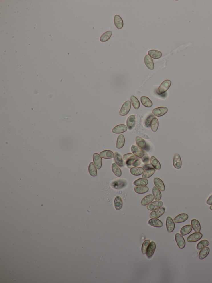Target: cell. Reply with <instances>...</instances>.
Masks as SVG:
<instances>
[{"label": "cell", "instance_id": "277c9868", "mask_svg": "<svg viewBox=\"0 0 212 283\" xmlns=\"http://www.w3.org/2000/svg\"><path fill=\"white\" fill-rule=\"evenodd\" d=\"M131 102L130 101H127L123 104L122 107H121V110L119 112V114L121 116H125L126 115L131 109Z\"/></svg>", "mask_w": 212, "mask_h": 283}, {"label": "cell", "instance_id": "f907efd6", "mask_svg": "<svg viewBox=\"0 0 212 283\" xmlns=\"http://www.w3.org/2000/svg\"><path fill=\"white\" fill-rule=\"evenodd\" d=\"M210 210H212V205L210 207Z\"/></svg>", "mask_w": 212, "mask_h": 283}, {"label": "cell", "instance_id": "9a60e30c", "mask_svg": "<svg viewBox=\"0 0 212 283\" xmlns=\"http://www.w3.org/2000/svg\"><path fill=\"white\" fill-rule=\"evenodd\" d=\"M127 127L126 125L121 124L115 127L112 129V132L115 134H121L126 132Z\"/></svg>", "mask_w": 212, "mask_h": 283}, {"label": "cell", "instance_id": "cb8c5ba5", "mask_svg": "<svg viewBox=\"0 0 212 283\" xmlns=\"http://www.w3.org/2000/svg\"><path fill=\"white\" fill-rule=\"evenodd\" d=\"M100 155L103 158L109 159L114 158V154L112 151L106 150L101 152Z\"/></svg>", "mask_w": 212, "mask_h": 283}, {"label": "cell", "instance_id": "ac0fdd59", "mask_svg": "<svg viewBox=\"0 0 212 283\" xmlns=\"http://www.w3.org/2000/svg\"><path fill=\"white\" fill-rule=\"evenodd\" d=\"M144 63L146 66L150 70H153L154 69L155 66H154V62L152 58L149 55H146L145 56L144 58Z\"/></svg>", "mask_w": 212, "mask_h": 283}, {"label": "cell", "instance_id": "52a82bcc", "mask_svg": "<svg viewBox=\"0 0 212 283\" xmlns=\"http://www.w3.org/2000/svg\"><path fill=\"white\" fill-rule=\"evenodd\" d=\"M175 238L179 248L180 249L184 248L186 245V242L182 235L179 233H176L175 236Z\"/></svg>", "mask_w": 212, "mask_h": 283}, {"label": "cell", "instance_id": "bcb514c9", "mask_svg": "<svg viewBox=\"0 0 212 283\" xmlns=\"http://www.w3.org/2000/svg\"><path fill=\"white\" fill-rule=\"evenodd\" d=\"M150 243V241L149 240H145L142 244V248H141V251L142 253L144 254L146 253V250L148 247L149 244Z\"/></svg>", "mask_w": 212, "mask_h": 283}, {"label": "cell", "instance_id": "8992f818", "mask_svg": "<svg viewBox=\"0 0 212 283\" xmlns=\"http://www.w3.org/2000/svg\"><path fill=\"white\" fill-rule=\"evenodd\" d=\"M168 108L165 107H160L155 108L153 110V113L157 117H161L165 115L168 112Z\"/></svg>", "mask_w": 212, "mask_h": 283}, {"label": "cell", "instance_id": "60d3db41", "mask_svg": "<svg viewBox=\"0 0 212 283\" xmlns=\"http://www.w3.org/2000/svg\"><path fill=\"white\" fill-rule=\"evenodd\" d=\"M134 189L135 192L139 194H143L147 192L149 190V188L146 186H137L135 187Z\"/></svg>", "mask_w": 212, "mask_h": 283}, {"label": "cell", "instance_id": "f6af8a7d", "mask_svg": "<svg viewBox=\"0 0 212 283\" xmlns=\"http://www.w3.org/2000/svg\"><path fill=\"white\" fill-rule=\"evenodd\" d=\"M209 244H210V243L208 240H203L200 241L198 243L197 246H196V248L198 250H201V249L207 247Z\"/></svg>", "mask_w": 212, "mask_h": 283}, {"label": "cell", "instance_id": "f1b7e54d", "mask_svg": "<svg viewBox=\"0 0 212 283\" xmlns=\"http://www.w3.org/2000/svg\"><path fill=\"white\" fill-rule=\"evenodd\" d=\"M154 197L152 194L146 196L141 200V204L143 206H146L151 203L154 199Z\"/></svg>", "mask_w": 212, "mask_h": 283}, {"label": "cell", "instance_id": "8d00e7d4", "mask_svg": "<svg viewBox=\"0 0 212 283\" xmlns=\"http://www.w3.org/2000/svg\"><path fill=\"white\" fill-rule=\"evenodd\" d=\"M156 170L154 168H149L147 170H145L143 174L142 177L144 179H148L150 176H152L155 173Z\"/></svg>", "mask_w": 212, "mask_h": 283}, {"label": "cell", "instance_id": "83f0119b", "mask_svg": "<svg viewBox=\"0 0 212 283\" xmlns=\"http://www.w3.org/2000/svg\"><path fill=\"white\" fill-rule=\"evenodd\" d=\"M150 162L151 165L154 169L156 170H160L161 168V165L159 161L154 156H152L150 158Z\"/></svg>", "mask_w": 212, "mask_h": 283}, {"label": "cell", "instance_id": "681fc988", "mask_svg": "<svg viewBox=\"0 0 212 283\" xmlns=\"http://www.w3.org/2000/svg\"><path fill=\"white\" fill-rule=\"evenodd\" d=\"M206 204L208 205H212V194L210 196V197L208 198V200L206 201Z\"/></svg>", "mask_w": 212, "mask_h": 283}, {"label": "cell", "instance_id": "d6a6232c", "mask_svg": "<svg viewBox=\"0 0 212 283\" xmlns=\"http://www.w3.org/2000/svg\"><path fill=\"white\" fill-rule=\"evenodd\" d=\"M153 194L154 198L156 201H159L161 199V192L156 186H154L153 187Z\"/></svg>", "mask_w": 212, "mask_h": 283}, {"label": "cell", "instance_id": "e0dca14e", "mask_svg": "<svg viewBox=\"0 0 212 283\" xmlns=\"http://www.w3.org/2000/svg\"><path fill=\"white\" fill-rule=\"evenodd\" d=\"M188 218H189V216L188 214L185 213H183L177 216L174 218V223H181L186 221Z\"/></svg>", "mask_w": 212, "mask_h": 283}, {"label": "cell", "instance_id": "7402d4cb", "mask_svg": "<svg viewBox=\"0 0 212 283\" xmlns=\"http://www.w3.org/2000/svg\"><path fill=\"white\" fill-rule=\"evenodd\" d=\"M135 123L136 118L135 116L134 115L130 116L128 118L127 121H126V125H127L128 128L129 130H132L134 127Z\"/></svg>", "mask_w": 212, "mask_h": 283}, {"label": "cell", "instance_id": "9c48e42d", "mask_svg": "<svg viewBox=\"0 0 212 283\" xmlns=\"http://www.w3.org/2000/svg\"><path fill=\"white\" fill-rule=\"evenodd\" d=\"M93 159L94 163L95 164V166L98 170H100L101 168L102 163V157H101L100 154L97 153H95L93 154Z\"/></svg>", "mask_w": 212, "mask_h": 283}, {"label": "cell", "instance_id": "484cf974", "mask_svg": "<svg viewBox=\"0 0 212 283\" xmlns=\"http://www.w3.org/2000/svg\"><path fill=\"white\" fill-rule=\"evenodd\" d=\"M145 170L143 167H134L132 168L130 170V172L134 176H139L141 174H143Z\"/></svg>", "mask_w": 212, "mask_h": 283}, {"label": "cell", "instance_id": "836d02e7", "mask_svg": "<svg viewBox=\"0 0 212 283\" xmlns=\"http://www.w3.org/2000/svg\"><path fill=\"white\" fill-rule=\"evenodd\" d=\"M192 230V227L190 225H186L181 228L180 230L181 234L182 236H186L190 233Z\"/></svg>", "mask_w": 212, "mask_h": 283}, {"label": "cell", "instance_id": "d6986e66", "mask_svg": "<svg viewBox=\"0 0 212 283\" xmlns=\"http://www.w3.org/2000/svg\"><path fill=\"white\" fill-rule=\"evenodd\" d=\"M148 224L154 227L160 228L163 226V224L160 220L156 218H152L148 221Z\"/></svg>", "mask_w": 212, "mask_h": 283}, {"label": "cell", "instance_id": "4fadbf2b", "mask_svg": "<svg viewBox=\"0 0 212 283\" xmlns=\"http://www.w3.org/2000/svg\"><path fill=\"white\" fill-rule=\"evenodd\" d=\"M173 165L176 169H180L182 166V161L180 155L178 153L174 155L173 159Z\"/></svg>", "mask_w": 212, "mask_h": 283}, {"label": "cell", "instance_id": "7a4b0ae2", "mask_svg": "<svg viewBox=\"0 0 212 283\" xmlns=\"http://www.w3.org/2000/svg\"><path fill=\"white\" fill-rule=\"evenodd\" d=\"M128 185L127 180L124 179H116L112 181L111 186L113 189L121 190L125 188Z\"/></svg>", "mask_w": 212, "mask_h": 283}, {"label": "cell", "instance_id": "d4e9b609", "mask_svg": "<svg viewBox=\"0 0 212 283\" xmlns=\"http://www.w3.org/2000/svg\"><path fill=\"white\" fill-rule=\"evenodd\" d=\"M123 201L122 198L119 196H117L115 197L114 200V205L115 208L116 210H119L122 208Z\"/></svg>", "mask_w": 212, "mask_h": 283}, {"label": "cell", "instance_id": "3957f363", "mask_svg": "<svg viewBox=\"0 0 212 283\" xmlns=\"http://www.w3.org/2000/svg\"><path fill=\"white\" fill-rule=\"evenodd\" d=\"M171 82L169 80L164 81L159 87L157 93L159 95H162L165 93L171 85Z\"/></svg>", "mask_w": 212, "mask_h": 283}, {"label": "cell", "instance_id": "603a6c76", "mask_svg": "<svg viewBox=\"0 0 212 283\" xmlns=\"http://www.w3.org/2000/svg\"><path fill=\"white\" fill-rule=\"evenodd\" d=\"M162 53L161 51L158 50L152 49L148 51V55L155 59H158L162 57Z\"/></svg>", "mask_w": 212, "mask_h": 283}, {"label": "cell", "instance_id": "e575fe53", "mask_svg": "<svg viewBox=\"0 0 212 283\" xmlns=\"http://www.w3.org/2000/svg\"><path fill=\"white\" fill-rule=\"evenodd\" d=\"M112 35V31H108L105 32L101 36L100 41L102 43L106 42L110 39Z\"/></svg>", "mask_w": 212, "mask_h": 283}, {"label": "cell", "instance_id": "44dd1931", "mask_svg": "<svg viewBox=\"0 0 212 283\" xmlns=\"http://www.w3.org/2000/svg\"><path fill=\"white\" fill-rule=\"evenodd\" d=\"M114 158L115 163L119 167H124V160H123L122 157L119 152H116L115 153Z\"/></svg>", "mask_w": 212, "mask_h": 283}, {"label": "cell", "instance_id": "5bb4252c", "mask_svg": "<svg viewBox=\"0 0 212 283\" xmlns=\"http://www.w3.org/2000/svg\"><path fill=\"white\" fill-rule=\"evenodd\" d=\"M156 248V243L152 241L150 242L146 250L147 256L149 258H151L155 252Z\"/></svg>", "mask_w": 212, "mask_h": 283}, {"label": "cell", "instance_id": "74e56055", "mask_svg": "<svg viewBox=\"0 0 212 283\" xmlns=\"http://www.w3.org/2000/svg\"><path fill=\"white\" fill-rule=\"evenodd\" d=\"M90 174L92 176H96L98 175L97 167L95 166L94 163L92 162L90 164L88 168Z\"/></svg>", "mask_w": 212, "mask_h": 283}, {"label": "cell", "instance_id": "2e32d148", "mask_svg": "<svg viewBox=\"0 0 212 283\" xmlns=\"http://www.w3.org/2000/svg\"><path fill=\"white\" fill-rule=\"evenodd\" d=\"M114 22L116 27L118 29H121L124 26V21L122 17L118 15H115Z\"/></svg>", "mask_w": 212, "mask_h": 283}, {"label": "cell", "instance_id": "f35d334b", "mask_svg": "<svg viewBox=\"0 0 212 283\" xmlns=\"http://www.w3.org/2000/svg\"><path fill=\"white\" fill-rule=\"evenodd\" d=\"M125 144V137L124 135H119L117 139L116 147L117 148L121 149L124 147Z\"/></svg>", "mask_w": 212, "mask_h": 283}, {"label": "cell", "instance_id": "1f68e13d", "mask_svg": "<svg viewBox=\"0 0 212 283\" xmlns=\"http://www.w3.org/2000/svg\"><path fill=\"white\" fill-rule=\"evenodd\" d=\"M136 143L138 147L142 150H145L146 148V142L143 139L139 136H137L136 138Z\"/></svg>", "mask_w": 212, "mask_h": 283}, {"label": "cell", "instance_id": "6da1fadb", "mask_svg": "<svg viewBox=\"0 0 212 283\" xmlns=\"http://www.w3.org/2000/svg\"><path fill=\"white\" fill-rule=\"evenodd\" d=\"M140 158L132 153H127L123 156L124 163L128 168L137 167L141 164Z\"/></svg>", "mask_w": 212, "mask_h": 283}, {"label": "cell", "instance_id": "7bdbcfd3", "mask_svg": "<svg viewBox=\"0 0 212 283\" xmlns=\"http://www.w3.org/2000/svg\"><path fill=\"white\" fill-rule=\"evenodd\" d=\"M131 99V103L132 105H133V107L135 109H138L139 108L140 106V102H139V101H138V99H137L136 97L135 96H134V95H132L130 98Z\"/></svg>", "mask_w": 212, "mask_h": 283}, {"label": "cell", "instance_id": "d590c367", "mask_svg": "<svg viewBox=\"0 0 212 283\" xmlns=\"http://www.w3.org/2000/svg\"><path fill=\"white\" fill-rule=\"evenodd\" d=\"M148 183V180L144 178H140L135 181L134 184L136 186H146Z\"/></svg>", "mask_w": 212, "mask_h": 283}, {"label": "cell", "instance_id": "30bf717a", "mask_svg": "<svg viewBox=\"0 0 212 283\" xmlns=\"http://www.w3.org/2000/svg\"><path fill=\"white\" fill-rule=\"evenodd\" d=\"M163 205V203L161 201H156L150 203L148 205L147 208L148 210L153 211V210L161 208Z\"/></svg>", "mask_w": 212, "mask_h": 283}, {"label": "cell", "instance_id": "ab89813d", "mask_svg": "<svg viewBox=\"0 0 212 283\" xmlns=\"http://www.w3.org/2000/svg\"><path fill=\"white\" fill-rule=\"evenodd\" d=\"M112 170L116 176L120 177L122 174V171L119 166L116 164L114 163L112 164Z\"/></svg>", "mask_w": 212, "mask_h": 283}, {"label": "cell", "instance_id": "4dcf8cb0", "mask_svg": "<svg viewBox=\"0 0 212 283\" xmlns=\"http://www.w3.org/2000/svg\"><path fill=\"white\" fill-rule=\"evenodd\" d=\"M141 102L144 106L146 107H150L153 105V103L148 97L143 96L140 98Z\"/></svg>", "mask_w": 212, "mask_h": 283}, {"label": "cell", "instance_id": "4316f807", "mask_svg": "<svg viewBox=\"0 0 212 283\" xmlns=\"http://www.w3.org/2000/svg\"><path fill=\"white\" fill-rule=\"evenodd\" d=\"M210 252V248L208 247H205L201 249L199 253V258L200 260H202L207 257Z\"/></svg>", "mask_w": 212, "mask_h": 283}, {"label": "cell", "instance_id": "5b68a950", "mask_svg": "<svg viewBox=\"0 0 212 283\" xmlns=\"http://www.w3.org/2000/svg\"><path fill=\"white\" fill-rule=\"evenodd\" d=\"M165 211V208H159L158 209L153 210L150 214V217L151 218H156L161 216Z\"/></svg>", "mask_w": 212, "mask_h": 283}, {"label": "cell", "instance_id": "7dc6e473", "mask_svg": "<svg viewBox=\"0 0 212 283\" xmlns=\"http://www.w3.org/2000/svg\"><path fill=\"white\" fill-rule=\"evenodd\" d=\"M141 160H142V162L145 164H149V162L150 161V158L149 156L148 155L146 154H144V157L141 158Z\"/></svg>", "mask_w": 212, "mask_h": 283}, {"label": "cell", "instance_id": "7c38bea8", "mask_svg": "<svg viewBox=\"0 0 212 283\" xmlns=\"http://www.w3.org/2000/svg\"><path fill=\"white\" fill-rule=\"evenodd\" d=\"M166 227L167 230L169 232H172L175 228L174 221L170 217H167L166 219Z\"/></svg>", "mask_w": 212, "mask_h": 283}, {"label": "cell", "instance_id": "ffe728a7", "mask_svg": "<svg viewBox=\"0 0 212 283\" xmlns=\"http://www.w3.org/2000/svg\"><path fill=\"white\" fill-rule=\"evenodd\" d=\"M153 182H154V184L156 186L157 188H158L159 190H161L162 192L165 191V184H164L163 181L161 179L156 177V178H154Z\"/></svg>", "mask_w": 212, "mask_h": 283}, {"label": "cell", "instance_id": "c3c4849f", "mask_svg": "<svg viewBox=\"0 0 212 283\" xmlns=\"http://www.w3.org/2000/svg\"><path fill=\"white\" fill-rule=\"evenodd\" d=\"M143 168H144V170H147L149 168H153V167L151 165V164H146L143 165Z\"/></svg>", "mask_w": 212, "mask_h": 283}, {"label": "cell", "instance_id": "8fae6325", "mask_svg": "<svg viewBox=\"0 0 212 283\" xmlns=\"http://www.w3.org/2000/svg\"><path fill=\"white\" fill-rule=\"evenodd\" d=\"M131 150L133 154L139 157L140 158H142L144 155V152L138 146L133 145L131 148Z\"/></svg>", "mask_w": 212, "mask_h": 283}, {"label": "cell", "instance_id": "ee69618b", "mask_svg": "<svg viewBox=\"0 0 212 283\" xmlns=\"http://www.w3.org/2000/svg\"><path fill=\"white\" fill-rule=\"evenodd\" d=\"M158 120L156 117H154L152 120V122H151V126H150V127H151L152 131L153 132H156L157 130H158Z\"/></svg>", "mask_w": 212, "mask_h": 283}, {"label": "cell", "instance_id": "ba28073f", "mask_svg": "<svg viewBox=\"0 0 212 283\" xmlns=\"http://www.w3.org/2000/svg\"><path fill=\"white\" fill-rule=\"evenodd\" d=\"M203 234L201 232H195L190 235L187 238V241L189 242H194L201 239Z\"/></svg>", "mask_w": 212, "mask_h": 283}, {"label": "cell", "instance_id": "f546056e", "mask_svg": "<svg viewBox=\"0 0 212 283\" xmlns=\"http://www.w3.org/2000/svg\"><path fill=\"white\" fill-rule=\"evenodd\" d=\"M192 227L195 232H200L201 231V224L199 220L195 219H193L191 220Z\"/></svg>", "mask_w": 212, "mask_h": 283}, {"label": "cell", "instance_id": "b9f144b4", "mask_svg": "<svg viewBox=\"0 0 212 283\" xmlns=\"http://www.w3.org/2000/svg\"><path fill=\"white\" fill-rule=\"evenodd\" d=\"M154 117L155 116H154V115L152 114H150L146 118L145 120L144 123V125L146 128H150L151 122H152V120L153 118H154Z\"/></svg>", "mask_w": 212, "mask_h": 283}]
</instances>
